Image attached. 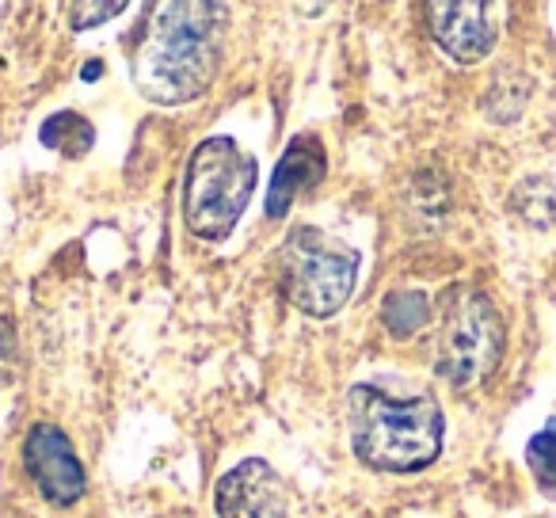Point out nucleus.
I'll use <instances>...</instances> for the list:
<instances>
[{
  "label": "nucleus",
  "mask_w": 556,
  "mask_h": 518,
  "mask_svg": "<svg viewBox=\"0 0 556 518\" xmlns=\"http://www.w3.org/2000/svg\"><path fill=\"white\" fill-rule=\"evenodd\" d=\"M229 39V0H156L134 42V85L149 103L179 108L210 92Z\"/></svg>",
  "instance_id": "obj_1"
},
{
  "label": "nucleus",
  "mask_w": 556,
  "mask_h": 518,
  "mask_svg": "<svg viewBox=\"0 0 556 518\" xmlns=\"http://www.w3.org/2000/svg\"><path fill=\"white\" fill-rule=\"evenodd\" d=\"M351 446L378 472H419L442 454L446 419L431 393L396 396L381 386L351 389Z\"/></svg>",
  "instance_id": "obj_2"
},
{
  "label": "nucleus",
  "mask_w": 556,
  "mask_h": 518,
  "mask_svg": "<svg viewBox=\"0 0 556 518\" xmlns=\"http://www.w3.org/2000/svg\"><path fill=\"white\" fill-rule=\"evenodd\" d=\"M255 161L232 138H206L187 161L184 222L206 244L225 240L237 229L255 191Z\"/></svg>",
  "instance_id": "obj_3"
},
{
  "label": "nucleus",
  "mask_w": 556,
  "mask_h": 518,
  "mask_svg": "<svg viewBox=\"0 0 556 518\" xmlns=\"http://www.w3.org/2000/svg\"><path fill=\"white\" fill-rule=\"evenodd\" d=\"M355 282L358 252L317 225L290 229V237L278 248V287L305 317H336L355 294Z\"/></svg>",
  "instance_id": "obj_4"
},
{
  "label": "nucleus",
  "mask_w": 556,
  "mask_h": 518,
  "mask_svg": "<svg viewBox=\"0 0 556 518\" xmlns=\"http://www.w3.org/2000/svg\"><path fill=\"white\" fill-rule=\"evenodd\" d=\"M503 317L484 290L457 287L442 302L439 317V348H434V370L446 386L477 389L503 363Z\"/></svg>",
  "instance_id": "obj_5"
},
{
  "label": "nucleus",
  "mask_w": 556,
  "mask_h": 518,
  "mask_svg": "<svg viewBox=\"0 0 556 518\" xmlns=\"http://www.w3.org/2000/svg\"><path fill=\"white\" fill-rule=\"evenodd\" d=\"M427 31L446 58L457 65H477L492 54L495 35V0H427Z\"/></svg>",
  "instance_id": "obj_6"
},
{
  "label": "nucleus",
  "mask_w": 556,
  "mask_h": 518,
  "mask_svg": "<svg viewBox=\"0 0 556 518\" xmlns=\"http://www.w3.org/2000/svg\"><path fill=\"white\" fill-rule=\"evenodd\" d=\"M24 465L39 492L54 507H73L88 492V472L73 450L70 434L54 424H35L24 442Z\"/></svg>",
  "instance_id": "obj_7"
},
{
  "label": "nucleus",
  "mask_w": 556,
  "mask_h": 518,
  "mask_svg": "<svg viewBox=\"0 0 556 518\" xmlns=\"http://www.w3.org/2000/svg\"><path fill=\"white\" fill-rule=\"evenodd\" d=\"M217 518H294L287 480L260 457L232 465L214 492Z\"/></svg>",
  "instance_id": "obj_8"
},
{
  "label": "nucleus",
  "mask_w": 556,
  "mask_h": 518,
  "mask_svg": "<svg viewBox=\"0 0 556 518\" xmlns=\"http://www.w3.org/2000/svg\"><path fill=\"white\" fill-rule=\"evenodd\" d=\"M325 168H328L325 146H320L317 138H294L290 141V149L282 153V161H278L275 176H270V191H267V217L270 222L287 217L290 206L325 179Z\"/></svg>",
  "instance_id": "obj_9"
},
{
  "label": "nucleus",
  "mask_w": 556,
  "mask_h": 518,
  "mask_svg": "<svg viewBox=\"0 0 556 518\" xmlns=\"http://www.w3.org/2000/svg\"><path fill=\"white\" fill-rule=\"evenodd\" d=\"M427 320H431V302L419 290H396L381 305V325L393 340H412L419 328H427Z\"/></svg>",
  "instance_id": "obj_10"
},
{
  "label": "nucleus",
  "mask_w": 556,
  "mask_h": 518,
  "mask_svg": "<svg viewBox=\"0 0 556 518\" xmlns=\"http://www.w3.org/2000/svg\"><path fill=\"white\" fill-rule=\"evenodd\" d=\"M92 123L80 118L77 111H62V115L47 118V126H42V146L58 149L62 156H85L92 149Z\"/></svg>",
  "instance_id": "obj_11"
},
{
  "label": "nucleus",
  "mask_w": 556,
  "mask_h": 518,
  "mask_svg": "<svg viewBox=\"0 0 556 518\" xmlns=\"http://www.w3.org/2000/svg\"><path fill=\"white\" fill-rule=\"evenodd\" d=\"M526 465L545 492H556V419H548L530 442H526Z\"/></svg>",
  "instance_id": "obj_12"
},
{
  "label": "nucleus",
  "mask_w": 556,
  "mask_h": 518,
  "mask_svg": "<svg viewBox=\"0 0 556 518\" xmlns=\"http://www.w3.org/2000/svg\"><path fill=\"white\" fill-rule=\"evenodd\" d=\"M130 0H70V27L73 31H92V27L115 20Z\"/></svg>",
  "instance_id": "obj_13"
},
{
  "label": "nucleus",
  "mask_w": 556,
  "mask_h": 518,
  "mask_svg": "<svg viewBox=\"0 0 556 518\" xmlns=\"http://www.w3.org/2000/svg\"><path fill=\"white\" fill-rule=\"evenodd\" d=\"M16 366H20V340H16V328H12L9 317H0V389L9 386L16 378Z\"/></svg>",
  "instance_id": "obj_14"
},
{
  "label": "nucleus",
  "mask_w": 556,
  "mask_h": 518,
  "mask_svg": "<svg viewBox=\"0 0 556 518\" xmlns=\"http://www.w3.org/2000/svg\"><path fill=\"white\" fill-rule=\"evenodd\" d=\"M298 9H305L309 16H317V12L328 9V0H298Z\"/></svg>",
  "instance_id": "obj_15"
}]
</instances>
